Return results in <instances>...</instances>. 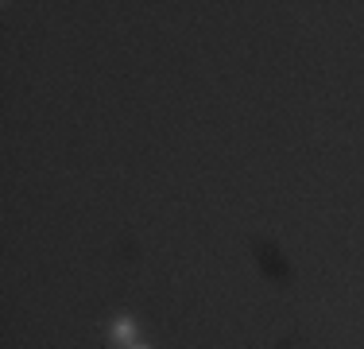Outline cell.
<instances>
[{"label": "cell", "mask_w": 364, "mask_h": 349, "mask_svg": "<svg viewBox=\"0 0 364 349\" xmlns=\"http://www.w3.org/2000/svg\"><path fill=\"white\" fill-rule=\"evenodd\" d=\"M112 338H117L120 345L132 349L136 345V326H132V322H117V326H112Z\"/></svg>", "instance_id": "obj_1"}, {"label": "cell", "mask_w": 364, "mask_h": 349, "mask_svg": "<svg viewBox=\"0 0 364 349\" xmlns=\"http://www.w3.org/2000/svg\"><path fill=\"white\" fill-rule=\"evenodd\" d=\"M132 349H144V345H132Z\"/></svg>", "instance_id": "obj_2"}]
</instances>
